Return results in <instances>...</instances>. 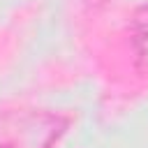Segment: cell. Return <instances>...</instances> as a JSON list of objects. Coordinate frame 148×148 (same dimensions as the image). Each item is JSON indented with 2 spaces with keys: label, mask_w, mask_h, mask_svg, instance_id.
Masks as SVG:
<instances>
[{
  "label": "cell",
  "mask_w": 148,
  "mask_h": 148,
  "mask_svg": "<svg viewBox=\"0 0 148 148\" xmlns=\"http://www.w3.org/2000/svg\"><path fill=\"white\" fill-rule=\"evenodd\" d=\"M132 46L136 56V65L148 72V7H141L132 21Z\"/></svg>",
  "instance_id": "2"
},
{
  "label": "cell",
  "mask_w": 148,
  "mask_h": 148,
  "mask_svg": "<svg viewBox=\"0 0 148 148\" xmlns=\"http://www.w3.org/2000/svg\"><path fill=\"white\" fill-rule=\"evenodd\" d=\"M67 120L51 111L16 109L0 116V148H53Z\"/></svg>",
  "instance_id": "1"
}]
</instances>
